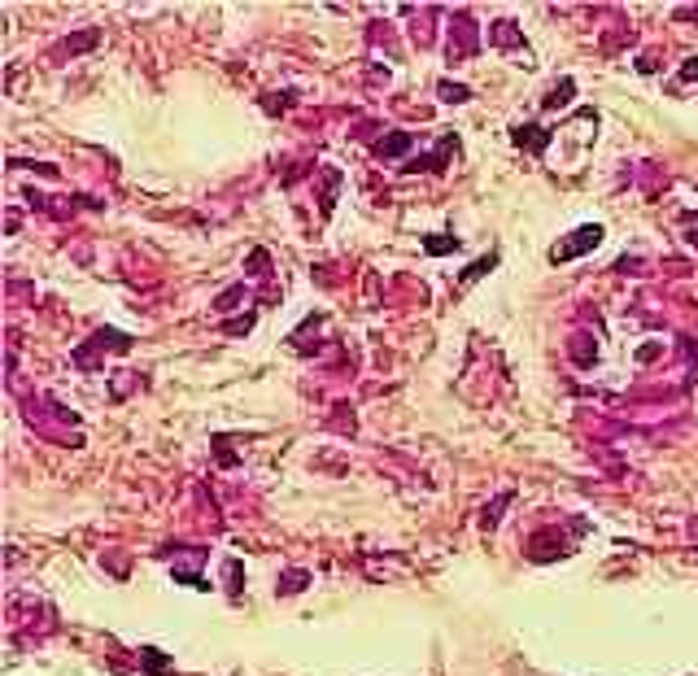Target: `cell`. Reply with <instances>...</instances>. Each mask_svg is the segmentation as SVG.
<instances>
[{
  "instance_id": "cell-9",
  "label": "cell",
  "mask_w": 698,
  "mask_h": 676,
  "mask_svg": "<svg viewBox=\"0 0 698 676\" xmlns=\"http://www.w3.org/2000/svg\"><path fill=\"white\" fill-rule=\"evenodd\" d=\"M227 589H231V598H240V563L236 559H227Z\"/></svg>"
},
{
  "instance_id": "cell-6",
  "label": "cell",
  "mask_w": 698,
  "mask_h": 676,
  "mask_svg": "<svg viewBox=\"0 0 698 676\" xmlns=\"http://www.w3.org/2000/svg\"><path fill=\"white\" fill-rule=\"evenodd\" d=\"M424 249L432 257H441V253H458V240L454 236H424Z\"/></svg>"
},
{
  "instance_id": "cell-12",
  "label": "cell",
  "mask_w": 698,
  "mask_h": 676,
  "mask_svg": "<svg viewBox=\"0 0 698 676\" xmlns=\"http://www.w3.org/2000/svg\"><path fill=\"white\" fill-rule=\"evenodd\" d=\"M681 79H685V83H694V79H698V57H690V62L681 66Z\"/></svg>"
},
{
  "instance_id": "cell-11",
  "label": "cell",
  "mask_w": 698,
  "mask_h": 676,
  "mask_svg": "<svg viewBox=\"0 0 698 676\" xmlns=\"http://www.w3.org/2000/svg\"><path fill=\"white\" fill-rule=\"evenodd\" d=\"M240 297H245V284H236V289H231V293H223V297L214 301V310H227V305H236Z\"/></svg>"
},
{
  "instance_id": "cell-5",
  "label": "cell",
  "mask_w": 698,
  "mask_h": 676,
  "mask_svg": "<svg viewBox=\"0 0 698 676\" xmlns=\"http://www.w3.org/2000/svg\"><path fill=\"white\" fill-rule=\"evenodd\" d=\"M310 585V571H284V576H279V593H297V589H306Z\"/></svg>"
},
{
  "instance_id": "cell-1",
  "label": "cell",
  "mask_w": 698,
  "mask_h": 676,
  "mask_svg": "<svg viewBox=\"0 0 698 676\" xmlns=\"http://www.w3.org/2000/svg\"><path fill=\"white\" fill-rule=\"evenodd\" d=\"M598 240H603V227H598V223H585V227H581V231H572V236H567V240H563V245H559L550 257H554V262H567V257H581V253H589V249L598 245Z\"/></svg>"
},
{
  "instance_id": "cell-2",
  "label": "cell",
  "mask_w": 698,
  "mask_h": 676,
  "mask_svg": "<svg viewBox=\"0 0 698 676\" xmlns=\"http://www.w3.org/2000/svg\"><path fill=\"white\" fill-rule=\"evenodd\" d=\"M546 140H550V132H546V127H515V144H520V148L546 153Z\"/></svg>"
},
{
  "instance_id": "cell-13",
  "label": "cell",
  "mask_w": 698,
  "mask_h": 676,
  "mask_svg": "<svg viewBox=\"0 0 698 676\" xmlns=\"http://www.w3.org/2000/svg\"><path fill=\"white\" fill-rule=\"evenodd\" d=\"M690 236H694V245H698V227H694V231H690Z\"/></svg>"
},
{
  "instance_id": "cell-8",
  "label": "cell",
  "mask_w": 698,
  "mask_h": 676,
  "mask_svg": "<svg viewBox=\"0 0 698 676\" xmlns=\"http://www.w3.org/2000/svg\"><path fill=\"white\" fill-rule=\"evenodd\" d=\"M494 44H502V48L515 44V22H498V27H494Z\"/></svg>"
},
{
  "instance_id": "cell-7",
  "label": "cell",
  "mask_w": 698,
  "mask_h": 676,
  "mask_svg": "<svg viewBox=\"0 0 698 676\" xmlns=\"http://www.w3.org/2000/svg\"><path fill=\"white\" fill-rule=\"evenodd\" d=\"M436 96H441V100H472V88H463V83H450V79H441V83H436Z\"/></svg>"
},
{
  "instance_id": "cell-4",
  "label": "cell",
  "mask_w": 698,
  "mask_h": 676,
  "mask_svg": "<svg viewBox=\"0 0 698 676\" xmlns=\"http://www.w3.org/2000/svg\"><path fill=\"white\" fill-rule=\"evenodd\" d=\"M511 502H515V493L502 489L498 498H494V506H484V511H480V524H484V528H498V519H502V511H506Z\"/></svg>"
},
{
  "instance_id": "cell-10",
  "label": "cell",
  "mask_w": 698,
  "mask_h": 676,
  "mask_svg": "<svg viewBox=\"0 0 698 676\" xmlns=\"http://www.w3.org/2000/svg\"><path fill=\"white\" fill-rule=\"evenodd\" d=\"M494 262H498V257H494V253H489V257H480V262H476V267H467V271H463V284H472V279H476L480 271H489V267H494Z\"/></svg>"
},
{
  "instance_id": "cell-3",
  "label": "cell",
  "mask_w": 698,
  "mask_h": 676,
  "mask_svg": "<svg viewBox=\"0 0 698 676\" xmlns=\"http://www.w3.org/2000/svg\"><path fill=\"white\" fill-rule=\"evenodd\" d=\"M410 144H415V140H410L406 132H389V136H384V140L376 144V153H380V158H402V153H406Z\"/></svg>"
}]
</instances>
